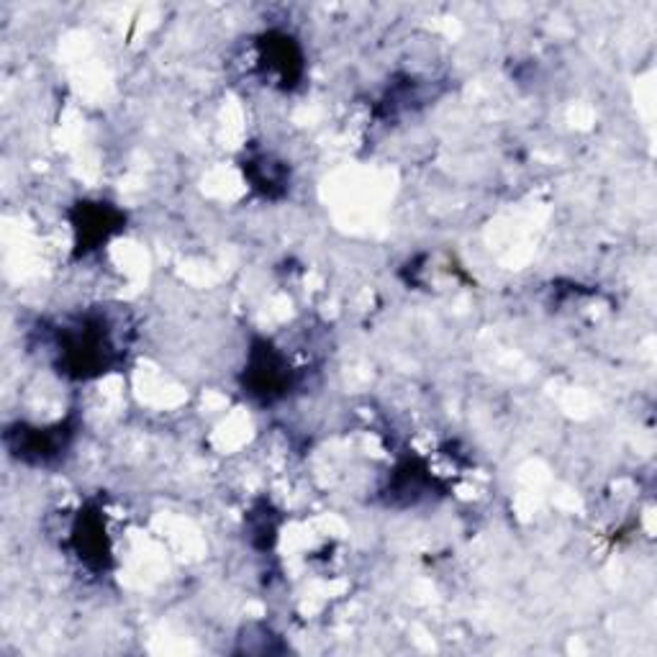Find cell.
Segmentation results:
<instances>
[{"label": "cell", "mask_w": 657, "mask_h": 657, "mask_svg": "<svg viewBox=\"0 0 657 657\" xmlns=\"http://www.w3.org/2000/svg\"><path fill=\"white\" fill-rule=\"evenodd\" d=\"M75 542H78L80 558H85V563H91V558H98L103 563V558L108 555L106 529H103V521L98 516H91V514L80 516L75 529Z\"/></svg>", "instance_id": "obj_3"}, {"label": "cell", "mask_w": 657, "mask_h": 657, "mask_svg": "<svg viewBox=\"0 0 657 657\" xmlns=\"http://www.w3.org/2000/svg\"><path fill=\"white\" fill-rule=\"evenodd\" d=\"M9 437H16V442L9 439V445L28 462H47L59 449L68 447V432H64L62 424L55 426V430H26V426H19V432H9Z\"/></svg>", "instance_id": "obj_1"}, {"label": "cell", "mask_w": 657, "mask_h": 657, "mask_svg": "<svg viewBox=\"0 0 657 657\" xmlns=\"http://www.w3.org/2000/svg\"><path fill=\"white\" fill-rule=\"evenodd\" d=\"M249 383H253V394H260L265 398L280 394L288 383L285 360L272 352L270 347L255 352L253 363H249Z\"/></svg>", "instance_id": "obj_2"}]
</instances>
